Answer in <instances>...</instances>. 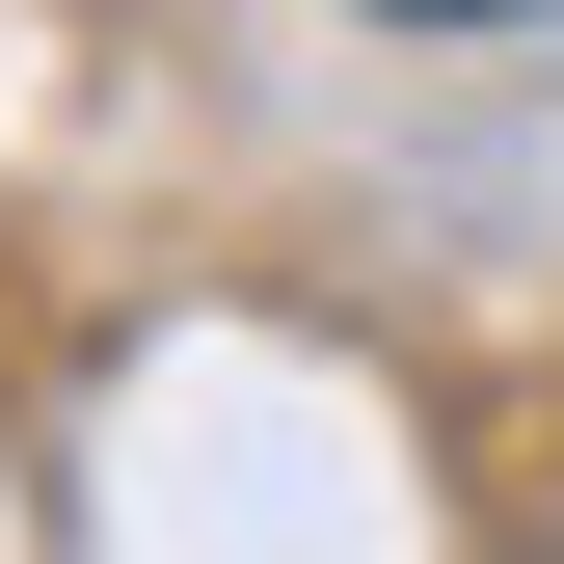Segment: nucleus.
<instances>
[{
  "label": "nucleus",
  "instance_id": "f257e3e1",
  "mask_svg": "<svg viewBox=\"0 0 564 564\" xmlns=\"http://www.w3.org/2000/svg\"><path fill=\"white\" fill-rule=\"evenodd\" d=\"M403 28H511V0H403Z\"/></svg>",
  "mask_w": 564,
  "mask_h": 564
}]
</instances>
